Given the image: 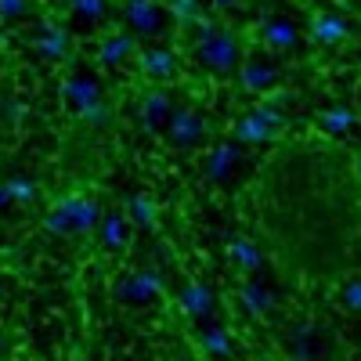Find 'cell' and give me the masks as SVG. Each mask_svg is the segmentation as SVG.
<instances>
[{"mask_svg":"<svg viewBox=\"0 0 361 361\" xmlns=\"http://www.w3.org/2000/svg\"><path fill=\"white\" fill-rule=\"evenodd\" d=\"M98 217H102V209H98V202L94 199H80V195H69V199H62L51 214H47V228L51 231H83V228H94L98 224Z\"/></svg>","mask_w":361,"mask_h":361,"instance_id":"obj_1","label":"cell"},{"mask_svg":"<svg viewBox=\"0 0 361 361\" xmlns=\"http://www.w3.org/2000/svg\"><path fill=\"white\" fill-rule=\"evenodd\" d=\"M195 58L214 73H231L238 66V40L231 33H217V37H209L206 44L195 47Z\"/></svg>","mask_w":361,"mask_h":361,"instance_id":"obj_2","label":"cell"},{"mask_svg":"<svg viewBox=\"0 0 361 361\" xmlns=\"http://www.w3.org/2000/svg\"><path fill=\"white\" fill-rule=\"evenodd\" d=\"M127 22L141 37H159L163 33V11L156 0H127Z\"/></svg>","mask_w":361,"mask_h":361,"instance_id":"obj_3","label":"cell"},{"mask_svg":"<svg viewBox=\"0 0 361 361\" xmlns=\"http://www.w3.org/2000/svg\"><path fill=\"white\" fill-rule=\"evenodd\" d=\"M166 130H170V141H173L177 148H188V145H195V141L206 134V123H202L192 109H173L170 119H166Z\"/></svg>","mask_w":361,"mask_h":361,"instance_id":"obj_4","label":"cell"},{"mask_svg":"<svg viewBox=\"0 0 361 361\" xmlns=\"http://www.w3.org/2000/svg\"><path fill=\"white\" fill-rule=\"evenodd\" d=\"M296 40H300V33L293 22H286V18H264L260 22V44L267 51H293Z\"/></svg>","mask_w":361,"mask_h":361,"instance_id":"obj_5","label":"cell"},{"mask_svg":"<svg viewBox=\"0 0 361 361\" xmlns=\"http://www.w3.org/2000/svg\"><path fill=\"white\" fill-rule=\"evenodd\" d=\"M62 94H66L69 105L87 109V105L102 102V87H98V80H90V76H83V73H73V76H66V83H62Z\"/></svg>","mask_w":361,"mask_h":361,"instance_id":"obj_6","label":"cell"},{"mask_svg":"<svg viewBox=\"0 0 361 361\" xmlns=\"http://www.w3.org/2000/svg\"><path fill=\"white\" fill-rule=\"evenodd\" d=\"M347 33H350L347 22H343L340 15H333V11H318V15L311 18V37H314L318 44H325V47H336Z\"/></svg>","mask_w":361,"mask_h":361,"instance_id":"obj_7","label":"cell"},{"mask_svg":"<svg viewBox=\"0 0 361 361\" xmlns=\"http://www.w3.org/2000/svg\"><path fill=\"white\" fill-rule=\"evenodd\" d=\"M170 112H173V102H170V94H163V90H152V94L141 98V123H145V130H159L170 119Z\"/></svg>","mask_w":361,"mask_h":361,"instance_id":"obj_8","label":"cell"},{"mask_svg":"<svg viewBox=\"0 0 361 361\" xmlns=\"http://www.w3.org/2000/svg\"><path fill=\"white\" fill-rule=\"evenodd\" d=\"M238 83H243L246 90H253V94H267V90L279 83V69L264 66V62H246L243 73H238Z\"/></svg>","mask_w":361,"mask_h":361,"instance_id":"obj_9","label":"cell"},{"mask_svg":"<svg viewBox=\"0 0 361 361\" xmlns=\"http://www.w3.org/2000/svg\"><path fill=\"white\" fill-rule=\"evenodd\" d=\"M137 66H141V73H148V76L166 80V76H173V69H177V58H173V51H166V47H148V51L137 54Z\"/></svg>","mask_w":361,"mask_h":361,"instance_id":"obj_10","label":"cell"},{"mask_svg":"<svg viewBox=\"0 0 361 361\" xmlns=\"http://www.w3.org/2000/svg\"><path fill=\"white\" fill-rule=\"evenodd\" d=\"M33 44L44 58H51V62H62L66 51H69V37H66V29H58V25H44Z\"/></svg>","mask_w":361,"mask_h":361,"instance_id":"obj_11","label":"cell"},{"mask_svg":"<svg viewBox=\"0 0 361 361\" xmlns=\"http://www.w3.org/2000/svg\"><path fill=\"white\" fill-rule=\"evenodd\" d=\"M235 163H238V148H235L231 141H224V145H217L214 152L206 156V177H209V180H224Z\"/></svg>","mask_w":361,"mask_h":361,"instance_id":"obj_12","label":"cell"},{"mask_svg":"<svg viewBox=\"0 0 361 361\" xmlns=\"http://www.w3.org/2000/svg\"><path fill=\"white\" fill-rule=\"evenodd\" d=\"M137 51V40L130 37V33H112L105 44H102V51H98V58H102V66H119L127 54H134Z\"/></svg>","mask_w":361,"mask_h":361,"instance_id":"obj_13","label":"cell"},{"mask_svg":"<svg viewBox=\"0 0 361 361\" xmlns=\"http://www.w3.org/2000/svg\"><path fill=\"white\" fill-rule=\"evenodd\" d=\"M235 137H238V141H246V145H267V141H275V130H271L264 119H257V116L250 112V116L238 119Z\"/></svg>","mask_w":361,"mask_h":361,"instance_id":"obj_14","label":"cell"},{"mask_svg":"<svg viewBox=\"0 0 361 361\" xmlns=\"http://www.w3.org/2000/svg\"><path fill=\"white\" fill-rule=\"evenodd\" d=\"M354 123H357V119H354V112H350L347 105L329 109V112H322V119H318V127H322L325 134H347Z\"/></svg>","mask_w":361,"mask_h":361,"instance_id":"obj_15","label":"cell"},{"mask_svg":"<svg viewBox=\"0 0 361 361\" xmlns=\"http://www.w3.org/2000/svg\"><path fill=\"white\" fill-rule=\"evenodd\" d=\"M166 11L173 15V22H177V25H185V29H192V25L202 18L199 0H170V4H166Z\"/></svg>","mask_w":361,"mask_h":361,"instance_id":"obj_16","label":"cell"},{"mask_svg":"<svg viewBox=\"0 0 361 361\" xmlns=\"http://www.w3.org/2000/svg\"><path fill=\"white\" fill-rule=\"evenodd\" d=\"M102 243H105L109 250H116V246L127 243V221L119 217V214H112V217L102 221Z\"/></svg>","mask_w":361,"mask_h":361,"instance_id":"obj_17","label":"cell"},{"mask_svg":"<svg viewBox=\"0 0 361 361\" xmlns=\"http://www.w3.org/2000/svg\"><path fill=\"white\" fill-rule=\"evenodd\" d=\"M4 188H8L11 202H33L37 199V180H29V177H11V180H4Z\"/></svg>","mask_w":361,"mask_h":361,"instance_id":"obj_18","label":"cell"},{"mask_svg":"<svg viewBox=\"0 0 361 361\" xmlns=\"http://www.w3.org/2000/svg\"><path fill=\"white\" fill-rule=\"evenodd\" d=\"M130 214H134V224L152 228V221H156V206L148 202L145 195H134V199H130Z\"/></svg>","mask_w":361,"mask_h":361,"instance_id":"obj_19","label":"cell"},{"mask_svg":"<svg viewBox=\"0 0 361 361\" xmlns=\"http://www.w3.org/2000/svg\"><path fill=\"white\" fill-rule=\"evenodd\" d=\"M231 253L243 260L246 267H257L260 264V253H257V246L253 243H246V238H231Z\"/></svg>","mask_w":361,"mask_h":361,"instance_id":"obj_20","label":"cell"},{"mask_svg":"<svg viewBox=\"0 0 361 361\" xmlns=\"http://www.w3.org/2000/svg\"><path fill=\"white\" fill-rule=\"evenodd\" d=\"M80 116H83V123H90V127H105L109 123V105L105 102H94V105L80 109Z\"/></svg>","mask_w":361,"mask_h":361,"instance_id":"obj_21","label":"cell"},{"mask_svg":"<svg viewBox=\"0 0 361 361\" xmlns=\"http://www.w3.org/2000/svg\"><path fill=\"white\" fill-rule=\"evenodd\" d=\"M29 15V0H0V18L4 22H18Z\"/></svg>","mask_w":361,"mask_h":361,"instance_id":"obj_22","label":"cell"},{"mask_svg":"<svg viewBox=\"0 0 361 361\" xmlns=\"http://www.w3.org/2000/svg\"><path fill=\"white\" fill-rule=\"evenodd\" d=\"M73 11L83 18H105V0H73Z\"/></svg>","mask_w":361,"mask_h":361,"instance_id":"obj_23","label":"cell"},{"mask_svg":"<svg viewBox=\"0 0 361 361\" xmlns=\"http://www.w3.org/2000/svg\"><path fill=\"white\" fill-rule=\"evenodd\" d=\"M192 29H195V44H206L209 37H217V33H221V29H217V22H214V18H206V15H202V18H199Z\"/></svg>","mask_w":361,"mask_h":361,"instance_id":"obj_24","label":"cell"},{"mask_svg":"<svg viewBox=\"0 0 361 361\" xmlns=\"http://www.w3.org/2000/svg\"><path fill=\"white\" fill-rule=\"evenodd\" d=\"M253 116H257V119H264V123H267L271 130H275V127H282V112H279L275 105H264V102H260V105L253 109Z\"/></svg>","mask_w":361,"mask_h":361,"instance_id":"obj_25","label":"cell"},{"mask_svg":"<svg viewBox=\"0 0 361 361\" xmlns=\"http://www.w3.org/2000/svg\"><path fill=\"white\" fill-rule=\"evenodd\" d=\"M185 304H188V311H206L209 293H206V289H199V286H192V289L185 293Z\"/></svg>","mask_w":361,"mask_h":361,"instance_id":"obj_26","label":"cell"},{"mask_svg":"<svg viewBox=\"0 0 361 361\" xmlns=\"http://www.w3.org/2000/svg\"><path fill=\"white\" fill-rule=\"evenodd\" d=\"M246 300H250V307H267V296L260 289H246Z\"/></svg>","mask_w":361,"mask_h":361,"instance_id":"obj_27","label":"cell"},{"mask_svg":"<svg viewBox=\"0 0 361 361\" xmlns=\"http://www.w3.org/2000/svg\"><path fill=\"white\" fill-rule=\"evenodd\" d=\"M343 296H347V304H350V307H361V282H354Z\"/></svg>","mask_w":361,"mask_h":361,"instance_id":"obj_28","label":"cell"},{"mask_svg":"<svg viewBox=\"0 0 361 361\" xmlns=\"http://www.w3.org/2000/svg\"><path fill=\"white\" fill-rule=\"evenodd\" d=\"M235 4H238V0H214L217 11H228V8H235Z\"/></svg>","mask_w":361,"mask_h":361,"instance_id":"obj_29","label":"cell"},{"mask_svg":"<svg viewBox=\"0 0 361 361\" xmlns=\"http://www.w3.org/2000/svg\"><path fill=\"white\" fill-rule=\"evenodd\" d=\"M8 202H11V195H8V188H4V185H0V209H4Z\"/></svg>","mask_w":361,"mask_h":361,"instance_id":"obj_30","label":"cell"}]
</instances>
